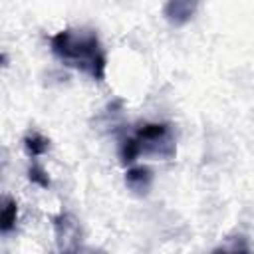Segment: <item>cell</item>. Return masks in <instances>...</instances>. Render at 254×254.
Instances as JSON below:
<instances>
[{
	"mask_svg": "<svg viewBox=\"0 0 254 254\" xmlns=\"http://www.w3.org/2000/svg\"><path fill=\"white\" fill-rule=\"evenodd\" d=\"M28 179L34 183V185H38V187H42V189H48L50 187V177H48V171L40 165V163H32L30 167H28Z\"/></svg>",
	"mask_w": 254,
	"mask_h": 254,
	"instance_id": "ba28073f",
	"label": "cell"
},
{
	"mask_svg": "<svg viewBox=\"0 0 254 254\" xmlns=\"http://www.w3.org/2000/svg\"><path fill=\"white\" fill-rule=\"evenodd\" d=\"M198 4L200 0H167L163 6V16L171 26H185L196 14Z\"/></svg>",
	"mask_w": 254,
	"mask_h": 254,
	"instance_id": "277c9868",
	"label": "cell"
},
{
	"mask_svg": "<svg viewBox=\"0 0 254 254\" xmlns=\"http://www.w3.org/2000/svg\"><path fill=\"white\" fill-rule=\"evenodd\" d=\"M22 145L28 153V157L36 159V157H42L50 151V139L44 137L40 131H28L22 139Z\"/></svg>",
	"mask_w": 254,
	"mask_h": 254,
	"instance_id": "8992f818",
	"label": "cell"
},
{
	"mask_svg": "<svg viewBox=\"0 0 254 254\" xmlns=\"http://www.w3.org/2000/svg\"><path fill=\"white\" fill-rule=\"evenodd\" d=\"M131 137L137 143L139 157L149 155V157L171 159L177 153L175 135L169 123H145Z\"/></svg>",
	"mask_w": 254,
	"mask_h": 254,
	"instance_id": "7a4b0ae2",
	"label": "cell"
},
{
	"mask_svg": "<svg viewBox=\"0 0 254 254\" xmlns=\"http://www.w3.org/2000/svg\"><path fill=\"white\" fill-rule=\"evenodd\" d=\"M18 222V202L12 196H4L2 200V212H0V230L2 234H8L16 228Z\"/></svg>",
	"mask_w": 254,
	"mask_h": 254,
	"instance_id": "52a82bcc",
	"label": "cell"
},
{
	"mask_svg": "<svg viewBox=\"0 0 254 254\" xmlns=\"http://www.w3.org/2000/svg\"><path fill=\"white\" fill-rule=\"evenodd\" d=\"M52 226L56 234L58 250L62 252H75L81 240V226L79 220L71 212H60L52 216Z\"/></svg>",
	"mask_w": 254,
	"mask_h": 254,
	"instance_id": "3957f363",
	"label": "cell"
},
{
	"mask_svg": "<svg viewBox=\"0 0 254 254\" xmlns=\"http://www.w3.org/2000/svg\"><path fill=\"white\" fill-rule=\"evenodd\" d=\"M52 54L64 64L87 73L95 81L105 79L107 56L97 38L89 28H65L50 38Z\"/></svg>",
	"mask_w": 254,
	"mask_h": 254,
	"instance_id": "6da1fadb",
	"label": "cell"
},
{
	"mask_svg": "<svg viewBox=\"0 0 254 254\" xmlns=\"http://www.w3.org/2000/svg\"><path fill=\"white\" fill-rule=\"evenodd\" d=\"M125 185L135 194H147L153 185V173L149 167L143 165H131L125 173Z\"/></svg>",
	"mask_w": 254,
	"mask_h": 254,
	"instance_id": "5b68a950",
	"label": "cell"
}]
</instances>
